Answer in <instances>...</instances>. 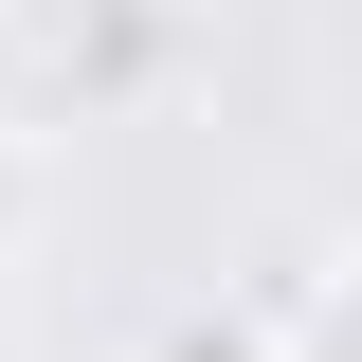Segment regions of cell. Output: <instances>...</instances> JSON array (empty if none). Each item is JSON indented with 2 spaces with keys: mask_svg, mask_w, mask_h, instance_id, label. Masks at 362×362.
I'll list each match as a JSON object with an SVG mask.
<instances>
[{
  "mask_svg": "<svg viewBox=\"0 0 362 362\" xmlns=\"http://www.w3.org/2000/svg\"><path fill=\"white\" fill-rule=\"evenodd\" d=\"M163 73V0H0V127H90Z\"/></svg>",
  "mask_w": 362,
  "mask_h": 362,
  "instance_id": "6da1fadb",
  "label": "cell"
},
{
  "mask_svg": "<svg viewBox=\"0 0 362 362\" xmlns=\"http://www.w3.org/2000/svg\"><path fill=\"white\" fill-rule=\"evenodd\" d=\"M272 362H344V254H290V290H272Z\"/></svg>",
  "mask_w": 362,
  "mask_h": 362,
  "instance_id": "7a4b0ae2",
  "label": "cell"
},
{
  "mask_svg": "<svg viewBox=\"0 0 362 362\" xmlns=\"http://www.w3.org/2000/svg\"><path fill=\"white\" fill-rule=\"evenodd\" d=\"M145 362H272V326H254V308H163Z\"/></svg>",
  "mask_w": 362,
  "mask_h": 362,
  "instance_id": "3957f363",
  "label": "cell"
},
{
  "mask_svg": "<svg viewBox=\"0 0 362 362\" xmlns=\"http://www.w3.org/2000/svg\"><path fill=\"white\" fill-rule=\"evenodd\" d=\"M18 235H37V145L0 127V254H18Z\"/></svg>",
  "mask_w": 362,
  "mask_h": 362,
  "instance_id": "277c9868",
  "label": "cell"
}]
</instances>
